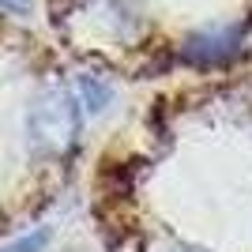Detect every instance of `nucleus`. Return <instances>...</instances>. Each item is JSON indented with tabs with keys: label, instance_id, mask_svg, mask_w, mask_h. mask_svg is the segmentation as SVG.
Instances as JSON below:
<instances>
[{
	"label": "nucleus",
	"instance_id": "f257e3e1",
	"mask_svg": "<svg viewBox=\"0 0 252 252\" xmlns=\"http://www.w3.org/2000/svg\"><path fill=\"white\" fill-rule=\"evenodd\" d=\"M79 98L68 94H42L31 109V147L34 155H68L79 136V113H75Z\"/></svg>",
	"mask_w": 252,
	"mask_h": 252
},
{
	"label": "nucleus",
	"instance_id": "f03ea898",
	"mask_svg": "<svg viewBox=\"0 0 252 252\" xmlns=\"http://www.w3.org/2000/svg\"><path fill=\"white\" fill-rule=\"evenodd\" d=\"M237 49H241V31L237 27H211V31L192 34L181 49V57L189 64H226L237 57Z\"/></svg>",
	"mask_w": 252,
	"mask_h": 252
},
{
	"label": "nucleus",
	"instance_id": "7ed1b4c3",
	"mask_svg": "<svg viewBox=\"0 0 252 252\" xmlns=\"http://www.w3.org/2000/svg\"><path fill=\"white\" fill-rule=\"evenodd\" d=\"M75 98L83 102L87 113H98L105 102H109V87L102 83V79H91V75H79L75 79Z\"/></svg>",
	"mask_w": 252,
	"mask_h": 252
},
{
	"label": "nucleus",
	"instance_id": "20e7f679",
	"mask_svg": "<svg viewBox=\"0 0 252 252\" xmlns=\"http://www.w3.org/2000/svg\"><path fill=\"white\" fill-rule=\"evenodd\" d=\"M45 245H49V226H42V230L27 233V237H19L15 245H8L4 252H42Z\"/></svg>",
	"mask_w": 252,
	"mask_h": 252
},
{
	"label": "nucleus",
	"instance_id": "39448f33",
	"mask_svg": "<svg viewBox=\"0 0 252 252\" xmlns=\"http://www.w3.org/2000/svg\"><path fill=\"white\" fill-rule=\"evenodd\" d=\"M4 8H8V11H27V8H31V0H4Z\"/></svg>",
	"mask_w": 252,
	"mask_h": 252
},
{
	"label": "nucleus",
	"instance_id": "423d86ee",
	"mask_svg": "<svg viewBox=\"0 0 252 252\" xmlns=\"http://www.w3.org/2000/svg\"><path fill=\"white\" fill-rule=\"evenodd\" d=\"M173 252H203V249H173Z\"/></svg>",
	"mask_w": 252,
	"mask_h": 252
}]
</instances>
